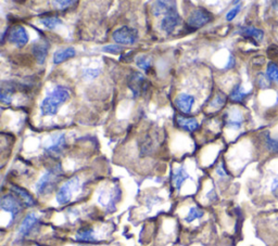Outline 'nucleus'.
<instances>
[{
	"mask_svg": "<svg viewBox=\"0 0 278 246\" xmlns=\"http://www.w3.org/2000/svg\"><path fill=\"white\" fill-rule=\"evenodd\" d=\"M70 98V91L63 86H57L49 92L40 103V112L43 116H51L58 113V109Z\"/></svg>",
	"mask_w": 278,
	"mask_h": 246,
	"instance_id": "f257e3e1",
	"label": "nucleus"
},
{
	"mask_svg": "<svg viewBox=\"0 0 278 246\" xmlns=\"http://www.w3.org/2000/svg\"><path fill=\"white\" fill-rule=\"evenodd\" d=\"M62 175V168L60 165H58L54 168L47 170L45 174L41 176L38 182L36 183V191L38 194H47L51 190H54L56 183L59 180L60 176Z\"/></svg>",
	"mask_w": 278,
	"mask_h": 246,
	"instance_id": "f03ea898",
	"label": "nucleus"
},
{
	"mask_svg": "<svg viewBox=\"0 0 278 246\" xmlns=\"http://www.w3.org/2000/svg\"><path fill=\"white\" fill-rule=\"evenodd\" d=\"M81 189V180L78 177H73L70 180H67L63 186H62L57 193V202L63 205L67 204L73 197L74 193L78 192Z\"/></svg>",
	"mask_w": 278,
	"mask_h": 246,
	"instance_id": "7ed1b4c3",
	"label": "nucleus"
},
{
	"mask_svg": "<svg viewBox=\"0 0 278 246\" xmlns=\"http://www.w3.org/2000/svg\"><path fill=\"white\" fill-rule=\"evenodd\" d=\"M212 20L213 17L211 12H209L207 9L197 8L190 13L189 18L187 20V25L191 30H196L203 27L204 25L211 22Z\"/></svg>",
	"mask_w": 278,
	"mask_h": 246,
	"instance_id": "20e7f679",
	"label": "nucleus"
},
{
	"mask_svg": "<svg viewBox=\"0 0 278 246\" xmlns=\"http://www.w3.org/2000/svg\"><path fill=\"white\" fill-rule=\"evenodd\" d=\"M112 38L119 45H134L138 40V32L129 26H122L113 32Z\"/></svg>",
	"mask_w": 278,
	"mask_h": 246,
	"instance_id": "39448f33",
	"label": "nucleus"
},
{
	"mask_svg": "<svg viewBox=\"0 0 278 246\" xmlns=\"http://www.w3.org/2000/svg\"><path fill=\"white\" fill-rule=\"evenodd\" d=\"M120 197H121L120 188L114 187L109 191L104 190L100 192V194H99V197H98V201L102 206L110 209V211H112L115 204L120 201Z\"/></svg>",
	"mask_w": 278,
	"mask_h": 246,
	"instance_id": "423d86ee",
	"label": "nucleus"
},
{
	"mask_svg": "<svg viewBox=\"0 0 278 246\" xmlns=\"http://www.w3.org/2000/svg\"><path fill=\"white\" fill-rule=\"evenodd\" d=\"M8 40L19 47V48H22L29 43V35L23 26L17 25L10 29V32L8 33Z\"/></svg>",
	"mask_w": 278,
	"mask_h": 246,
	"instance_id": "0eeeda50",
	"label": "nucleus"
},
{
	"mask_svg": "<svg viewBox=\"0 0 278 246\" xmlns=\"http://www.w3.org/2000/svg\"><path fill=\"white\" fill-rule=\"evenodd\" d=\"M65 148V137L64 134L52 135L51 137L46 141L44 149L48 153H60Z\"/></svg>",
	"mask_w": 278,
	"mask_h": 246,
	"instance_id": "6e6552de",
	"label": "nucleus"
},
{
	"mask_svg": "<svg viewBox=\"0 0 278 246\" xmlns=\"http://www.w3.org/2000/svg\"><path fill=\"white\" fill-rule=\"evenodd\" d=\"M182 24L181 15L177 11H173L169 14L164 15V18L161 21V29L164 30L167 34H171Z\"/></svg>",
	"mask_w": 278,
	"mask_h": 246,
	"instance_id": "1a4fd4ad",
	"label": "nucleus"
},
{
	"mask_svg": "<svg viewBox=\"0 0 278 246\" xmlns=\"http://www.w3.org/2000/svg\"><path fill=\"white\" fill-rule=\"evenodd\" d=\"M1 208L3 211L11 214V221L14 220V218L17 217V215L21 212V204L18 201V198H15L13 195H4L1 198Z\"/></svg>",
	"mask_w": 278,
	"mask_h": 246,
	"instance_id": "9d476101",
	"label": "nucleus"
},
{
	"mask_svg": "<svg viewBox=\"0 0 278 246\" xmlns=\"http://www.w3.org/2000/svg\"><path fill=\"white\" fill-rule=\"evenodd\" d=\"M195 104V98L188 93H180L175 99V106L184 114H189Z\"/></svg>",
	"mask_w": 278,
	"mask_h": 246,
	"instance_id": "9b49d317",
	"label": "nucleus"
},
{
	"mask_svg": "<svg viewBox=\"0 0 278 246\" xmlns=\"http://www.w3.org/2000/svg\"><path fill=\"white\" fill-rule=\"evenodd\" d=\"M38 221H39V219L35 214H29L28 216L23 219V221L22 223H21V226L19 228V231H18L19 238L28 237L36 224L38 223Z\"/></svg>",
	"mask_w": 278,
	"mask_h": 246,
	"instance_id": "f8f14e48",
	"label": "nucleus"
},
{
	"mask_svg": "<svg viewBox=\"0 0 278 246\" xmlns=\"http://www.w3.org/2000/svg\"><path fill=\"white\" fill-rule=\"evenodd\" d=\"M175 4L174 1H156L152 6V13L158 17L161 14L166 15L173 11H177Z\"/></svg>",
	"mask_w": 278,
	"mask_h": 246,
	"instance_id": "ddd939ff",
	"label": "nucleus"
},
{
	"mask_svg": "<svg viewBox=\"0 0 278 246\" xmlns=\"http://www.w3.org/2000/svg\"><path fill=\"white\" fill-rule=\"evenodd\" d=\"M48 49L49 45L46 43V41H39V43L35 44L32 48L33 55L35 56L36 61L38 62L39 64H44L46 61V57L48 55Z\"/></svg>",
	"mask_w": 278,
	"mask_h": 246,
	"instance_id": "4468645a",
	"label": "nucleus"
},
{
	"mask_svg": "<svg viewBox=\"0 0 278 246\" xmlns=\"http://www.w3.org/2000/svg\"><path fill=\"white\" fill-rule=\"evenodd\" d=\"M144 82H145V78L140 73H133V75H130L128 81V86L130 88V90L133 91V95L135 98L140 96L141 88H143Z\"/></svg>",
	"mask_w": 278,
	"mask_h": 246,
	"instance_id": "2eb2a0df",
	"label": "nucleus"
},
{
	"mask_svg": "<svg viewBox=\"0 0 278 246\" xmlns=\"http://www.w3.org/2000/svg\"><path fill=\"white\" fill-rule=\"evenodd\" d=\"M244 117L237 109H233L232 111L228 112L227 114V119H226V125L229 128L233 129H239L243 125Z\"/></svg>",
	"mask_w": 278,
	"mask_h": 246,
	"instance_id": "dca6fc26",
	"label": "nucleus"
},
{
	"mask_svg": "<svg viewBox=\"0 0 278 246\" xmlns=\"http://www.w3.org/2000/svg\"><path fill=\"white\" fill-rule=\"evenodd\" d=\"M176 122H177L178 127H181L182 129L186 130V132H188V133L196 132V130L199 128V124H198L196 118L177 116Z\"/></svg>",
	"mask_w": 278,
	"mask_h": 246,
	"instance_id": "f3484780",
	"label": "nucleus"
},
{
	"mask_svg": "<svg viewBox=\"0 0 278 246\" xmlns=\"http://www.w3.org/2000/svg\"><path fill=\"white\" fill-rule=\"evenodd\" d=\"M239 34L246 38H252L255 40H262L264 38V32L260 28L253 27V26H244L239 29Z\"/></svg>",
	"mask_w": 278,
	"mask_h": 246,
	"instance_id": "a211bd4d",
	"label": "nucleus"
},
{
	"mask_svg": "<svg viewBox=\"0 0 278 246\" xmlns=\"http://www.w3.org/2000/svg\"><path fill=\"white\" fill-rule=\"evenodd\" d=\"M76 51L74 48H65V49H61L58 50L55 52L54 55V63L55 64H60L62 62H64L69 59H72L73 56H75Z\"/></svg>",
	"mask_w": 278,
	"mask_h": 246,
	"instance_id": "6ab92c4d",
	"label": "nucleus"
},
{
	"mask_svg": "<svg viewBox=\"0 0 278 246\" xmlns=\"http://www.w3.org/2000/svg\"><path fill=\"white\" fill-rule=\"evenodd\" d=\"M188 178H189V175H188L185 167L183 166L173 172V183H174V186L177 190L181 189L183 183L185 182Z\"/></svg>",
	"mask_w": 278,
	"mask_h": 246,
	"instance_id": "aec40b11",
	"label": "nucleus"
},
{
	"mask_svg": "<svg viewBox=\"0 0 278 246\" xmlns=\"http://www.w3.org/2000/svg\"><path fill=\"white\" fill-rule=\"evenodd\" d=\"M12 190L15 192V194H17L21 198V200H22V202L25 204L26 206L31 207V206L35 205L34 198L32 197V195H31L28 191H25L24 189H22V188H20V187H13Z\"/></svg>",
	"mask_w": 278,
	"mask_h": 246,
	"instance_id": "412c9836",
	"label": "nucleus"
},
{
	"mask_svg": "<svg viewBox=\"0 0 278 246\" xmlns=\"http://www.w3.org/2000/svg\"><path fill=\"white\" fill-rule=\"evenodd\" d=\"M249 95L248 91L245 90V88L238 83V85H236L232 92H230V100L234 101V102H241L243 100H245V98Z\"/></svg>",
	"mask_w": 278,
	"mask_h": 246,
	"instance_id": "4be33fe9",
	"label": "nucleus"
},
{
	"mask_svg": "<svg viewBox=\"0 0 278 246\" xmlns=\"http://www.w3.org/2000/svg\"><path fill=\"white\" fill-rule=\"evenodd\" d=\"M76 240L80 242H95L96 238L93 235V230L91 228L80 230L76 234Z\"/></svg>",
	"mask_w": 278,
	"mask_h": 246,
	"instance_id": "5701e85b",
	"label": "nucleus"
},
{
	"mask_svg": "<svg viewBox=\"0 0 278 246\" xmlns=\"http://www.w3.org/2000/svg\"><path fill=\"white\" fill-rule=\"evenodd\" d=\"M40 22L43 25H45L47 28L49 29H55L57 26H59L62 24V21L57 18V17H46L44 19L40 20Z\"/></svg>",
	"mask_w": 278,
	"mask_h": 246,
	"instance_id": "b1692460",
	"label": "nucleus"
},
{
	"mask_svg": "<svg viewBox=\"0 0 278 246\" xmlns=\"http://www.w3.org/2000/svg\"><path fill=\"white\" fill-rule=\"evenodd\" d=\"M203 215H204V213H203L202 209H200L197 206H193L189 209V213H188L187 217L185 218V220L187 222H192L193 220H196V219L203 217Z\"/></svg>",
	"mask_w": 278,
	"mask_h": 246,
	"instance_id": "393cba45",
	"label": "nucleus"
},
{
	"mask_svg": "<svg viewBox=\"0 0 278 246\" xmlns=\"http://www.w3.org/2000/svg\"><path fill=\"white\" fill-rule=\"evenodd\" d=\"M266 77L271 82H278V66L275 63H273V62L267 65Z\"/></svg>",
	"mask_w": 278,
	"mask_h": 246,
	"instance_id": "a878e982",
	"label": "nucleus"
},
{
	"mask_svg": "<svg viewBox=\"0 0 278 246\" xmlns=\"http://www.w3.org/2000/svg\"><path fill=\"white\" fill-rule=\"evenodd\" d=\"M265 145L267 150L273 153H278V140L273 139L269 134L265 135Z\"/></svg>",
	"mask_w": 278,
	"mask_h": 246,
	"instance_id": "bb28decb",
	"label": "nucleus"
},
{
	"mask_svg": "<svg viewBox=\"0 0 278 246\" xmlns=\"http://www.w3.org/2000/svg\"><path fill=\"white\" fill-rule=\"evenodd\" d=\"M137 66L139 69L148 72L151 66V59L146 55H141L137 57Z\"/></svg>",
	"mask_w": 278,
	"mask_h": 246,
	"instance_id": "cd10ccee",
	"label": "nucleus"
},
{
	"mask_svg": "<svg viewBox=\"0 0 278 246\" xmlns=\"http://www.w3.org/2000/svg\"><path fill=\"white\" fill-rule=\"evenodd\" d=\"M225 102H226V97H225L223 93H218V95L215 97L214 100L210 103V107L213 109H219L224 106Z\"/></svg>",
	"mask_w": 278,
	"mask_h": 246,
	"instance_id": "c85d7f7f",
	"label": "nucleus"
},
{
	"mask_svg": "<svg viewBox=\"0 0 278 246\" xmlns=\"http://www.w3.org/2000/svg\"><path fill=\"white\" fill-rule=\"evenodd\" d=\"M76 3V1H74V0H61V1H52V4H55V7L58 8V9H61V10H64L66 8H69L70 6H72V4H74Z\"/></svg>",
	"mask_w": 278,
	"mask_h": 246,
	"instance_id": "c756f323",
	"label": "nucleus"
},
{
	"mask_svg": "<svg viewBox=\"0 0 278 246\" xmlns=\"http://www.w3.org/2000/svg\"><path fill=\"white\" fill-rule=\"evenodd\" d=\"M122 47L119 45H108L104 46L102 48V51L104 52H109V54H113V55H118L120 52H122Z\"/></svg>",
	"mask_w": 278,
	"mask_h": 246,
	"instance_id": "7c9ffc66",
	"label": "nucleus"
},
{
	"mask_svg": "<svg viewBox=\"0 0 278 246\" xmlns=\"http://www.w3.org/2000/svg\"><path fill=\"white\" fill-rule=\"evenodd\" d=\"M99 74H100V70L99 69H87L83 73V75L86 80H93V78H96Z\"/></svg>",
	"mask_w": 278,
	"mask_h": 246,
	"instance_id": "2f4dec72",
	"label": "nucleus"
},
{
	"mask_svg": "<svg viewBox=\"0 0 278 246\" xmlns=\"http://www.w3.org/2000/svg\"><path fill=\"white\" fill-rule=\"evenodd\" d=\"M240 9H241V6H240V3H238L237 6H235L232 10H229L228 13L226 14V20L233 21L236 17H237V14L240 12Z\"/></svg>",
	"mask_w": 278,
	"mask_h": 246,
	"instance_id": "473e14b6",
	"label": "nucleus"
},
{
	"mask_svg": "<svg viewBox=\"0 0 278 246\" xmlns=\"http://www.w3.org/2000/svg\"><path fill=\"white\" fill-rule=\"evenodd\" d=\"M271 190L273 192V194H275L278 197V176L274 178V180L272 182Z\"/></svg>",
	"mask_w": 278,
	"mask_h": 246,
	"instance_id": "72a5a7b5",
	"label": "nucleus"
},
{
	"mask_svg": "<svg viewBox=\"0 0 278 246\" xmlns=\"http://www.w3.org/2000/svg\"><path fill=\"white\" fill-rule=\"evenodd\" d=\"M0 99H1V101L3 102V103H7V104H9V103H11V97H10L8 93H6V92H2L1 91V93H0Z\"/></svg>",
	"mask_w": 278,
	"mask_h": 246,
	"instance_id": "f704fd0d",
	"label": "nucleus"
},
{
	"mask_svg": "<svg viewBox=\"0 0 278 246\" xmlns=\"http://www.w3.org/2000/svg\"><path fill=\"white\" fill-rule=\"evenodd\" d=\"M235 63H236L235 57H234V55H229V57H228V62H227V64H226V66H225V69H226V70L233 69V67L235 66Z\"/></svg>",
	"mask_w": 278,
	"mask_h": 246,
	"instance_id": "c9c22d12",
	"label": "nucleus"
},
{
	"mask_svg": "<svg viewBox=\"0 0 278 246\" xmlns=\"http://www.w3.org/2000/svg\"><path fill=\"white\" fill-rule=\"evenodd\" d=\"M216 172H217V175L221 176V177H226V176H227V172H226V170H225L223 165H219V166L217 167V168H216Z\"/></svg>",
	"mask_w": 278,
	"mask_h": 246,
	"instance_id": "e433bc0d",
	"label": "nucleus"
}]
</instances>
